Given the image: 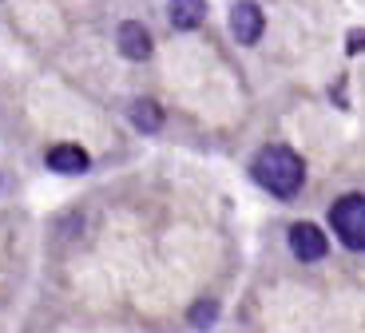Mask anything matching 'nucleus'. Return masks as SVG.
Wrapping results in <instances>:
<instances>
[{"mask_svg": "<svg viewBox=\"0 0 365 333\" xmlns=\"http://www.w3.org/2000/svg\"><path fill=\"white\" fill-rule=\"evenodd\" d=\"M255 179L262 183L270 195H294V190L302 187V179H306V167H302V159L290 151V147H262L255 159Z\"/></svg>", "mask_w": 365, "mask_h": 333, "instance_id": "nucleus-1", "label": "nucleus"}, {"mask_svg": "<svg viewBox=\"0 0 365 333\" xmlns=\"http://www.w3.org/2000/svg\"><path fill=\"white\" fill-rule=\"evenodd\" d=\"M329 226L338 230V238H341L346 250H365V198L361 195H346L341 203H334Z\"/></svg>", "mask_w": 365, "mask_h": 333, "instance_id": "nucleus-2", "label": "nucleus"}, {"mask_svg": "<svg viewBox=\"0 0 365 333\" xmlns=\"http://www.w3.org/2000/svg\"><path fill=\"white\" fill-rule=\"evenodd\" d=\"M262 28H266V20L255 0H238L235 9H230V32H235L238 44H255L262 36Z\"/></svg>", "mask_w": 365, "mask_h": 333, "instance_id": "nucleus-3", "label": "nucleus"}, {"mask_svg": "<svg viewBox=\"0 0 365 333\" xmlns=\"http://www.w3.org/2000/svg\"><path fill=\"white\" fill-rule=\"evenodd\" d=\"M290 250L302 262H318V258H326V235L314 222H298V226H290Z\"/></svg>", "mask_w": 365, "mask_h": 333, "instance_id": "nucleus-4", "label": "nucleus"}, {"mask_svg": "<svg viewBox=\"0 0 365 333\" xmlns=\"http://www.w3.org/2000/svg\"><path fill=\"white\" fill-rule=\"evenodd\" d=\"M119 52L128 60H147L151 56V32L143 24H135V20L119 24Z\"/></svg>", "mask_w": 365, "mask_h": 333, "instance_id": "nucleus-5", "label": "nucleus"}, {"mask_svg": "<svg viewBox=\"0 0 365 333\" xmlns=\"http://www.w3.org/2000/svg\"><path fill=\"white\" fill-rule=\"evenodd\" d=\"M48 167H52L56 175H80V171H88V155H83V147L60 143V147L48 151Z\"/></svg>", "mask_w": 365, "mask_h": 333, "instance_id": "nucleus-6", "label": "nucleus"}, {"mask_svg": "<svg viewBox=\"0 0 365 333\" xmlns=\"http://www.w3.org/2000/svg\"><path fill=\"white\" fill-rule=\"evenodd\" d=\"M167 16H171V24L179 32H191V28H199L207 20V0H171Z\"/></svg>", "mask_w": 365, "mask_h": 333, "instance_id": "nucleus-7", "label": "nucleus"}, {"mask_svg": "<svg viewBox=\"0 0 365 333\" xmlns=\"http://www.w3.org/2000/svg\"><path fill=\"white\" fill-rule=\"evenodd\" d=\"M131 123H135L139 131H155V127L163 123V111H159L151 99H139V103H131Z\"/></svg>", "mask_w": 365, "mask_h": 333, "instance_id": "nucleus-8", "label": "nucleus"}, {"mask_svg": "<svg viewBox=\"0 0 365 333\" xmlns=\"http://www.w3.org/2000/svg\"><path fill=\"white\" fill-rule=\"evenodd\" d=\"M215 317H219V306H215V302H199V306H191V322L199 325V329H207Z\"/></svg>", "mask_w": 365, "mask_h": 333, "instance_id": "nucleus-9", "label": "nucleus"}]
</instances>
